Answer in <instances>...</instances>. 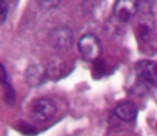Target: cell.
<instances>
[{"label": "cell", "instance_id": "obj_2", "mask_svg": "<svg viewBox=\"0 0 157 136\" xmlns=\"http://www.w3.org/2000/svg\"><path fill=\"white\" fill-rule=\"evenodd\" d=\"M73 31L69 26H58L52 29V32L49 34V42L52 45L53 49L56 50H66L73 45Z\"/></svg>", "mask_w": 157, "mask_h": 136}, {"label": "cell", "instance_id": "obj_12", "mask_svg": "<svg viewBox=\"0 0 157 136\" xmlns=\"http://www.w3.org/2000/svg\"><path fill=\"white\" fill-rule=\"evenodd\" d=\"M0 84H9V81H8V74H6V69H5V66L0 63Z\"/></svg>", "mask_w": 157, "mask_h": 136}, {"label": "cell", "instance_id": "obj_11", "mask_svg": "<svg viewBox=\"0 0 157 136\" xmlns=\"http://www.w3.org/2000/svg\"><path fill=\"white\" fill-rule=\"evenodd\" d=\"M6 15H8V3L6 0H0V25H3Z\"/></svg>", "mask_w": 157, "mask_h": 136}, {"label": "cell", "instance_id": "obj_8", "mask_svg": "<svg viewBox=\"0 0 157 136\" xmlns=\"http://www.w3.org/2000/svg\"><path fill=\"white\" fill-rule=\"evenodd\" d=\"M5 101H6V104H8V106H14V104H15V101H17V96H15V90L12 89L11 83H9V84H6V92H5Z\"/></svg>", "mask_w": 157, "mask_h": 136}, {"label": "cell", "instance_id": "obj_10", "mask_svg": "<svg viewBox=\"0 0 157 136\" xmlns=\"http://www.w3.org/2000/svg\"><path fill=\"white\" fill-rule=\"evenodd\" d=\"M17 129L21 132V133H25V135H35L37 132H35V129L34 127H31L29 124H26V122H21L20 126H17Z\"/></svg>", "mask_w": 157, "mask_h": 136}, {"label": "cell", "instance_id": "obj_1", "mask_svg": "<svg viewBox=\"0 0 157 136\" xmlns=\"http://www.w3.org/2000/svg\"><path fill=\"white\" fill-rule=\"evenodd\" d=\"M78 50L86 61H98L102 52V45L95 34H86L78 42Z\"/></svg>", "mask_w": 157, "mask_h": 136}, {"label": "cell", "instance_id": "obj_7", "mask_svg": "<svg viewBox=\"0 0 157 136\" xmlns=\"http://www.w3.org/2000/svg\"><path fill=\"white\" fill-rule=\"evenodd\" d=\"M114 116L119 118L121 121L131 122L137 116V107L131 101H124V102H121V104H117L114 107Z\"/></svg>", "mask_w": 157, "mask_h": 136}, {"label": "cell", "instance_id": "obj_4", "mask_svg": "<svg viewBox=\"0 0 157 136\" xmlns=\"http://www.w3.org/2000/svg\"><path fill=\"white\" fill-rule=\"evenodd\" d=\"M139 9V0H116L114 3V18L121 23L130 22Z\"/></svg>", "mask_w": 157, "mask_h": 136}, {"label": "cell", "instance_id": "obj_5", "mask_svg": "<svg viewBox=\"0 0 157 136\" xmlns=\"http://www.w3.org/2000/svg\"><path fill=\"white\" fill-rule=\"evenodd\" d=\"M137 77L148 86H157V64L148 60H142L136 64Z\"/></svg>", "mask_w": 157, "mask_h": 136}, {"label": "cell", "instance_id": "obj_6", "mask_svg": "<svg viewBox=\"0 0 157 136\" xmlns=\"http://www.w3.org/2000/svg\"><path fill=\"white\" fill-rule=\"evenodd\" d=\"M25 77H26V81L34 86V87H38L41 86L44 81H46V69L41 66V64H31L26 72H25Z\"/></svg>", "mask_w": 157, "mask_h": 136}, {"label": "cell", "instance_id": "obj_3", "mask_svg": "<svg viewBox=\"0 0 157 136\" xmlns=\"http://www.w3.org/2000/svg\"><path fill=\"white\" fill-rule=\"evenodd\" d=\"M56 113V106L49 98L35 99L31 106V115L35 121H49Z\"/></svg>", "mask_w": 157, "mask_h": 136}, {"label": "cell", "instance_id": "obj_9", "mask_svg": "<svg viewBox=\"0 0 157 136\" xmlns=\"http://www.w3.org/2000/svg\"><path fill=\"white\" fill-rule=\"evenodd\" d=\"M38 3H40V6L44 8V9H53V8L59 6L61 0H38Z\"/></svg>", "mask_w": 157, "mask_h": 136}]
</instances>
